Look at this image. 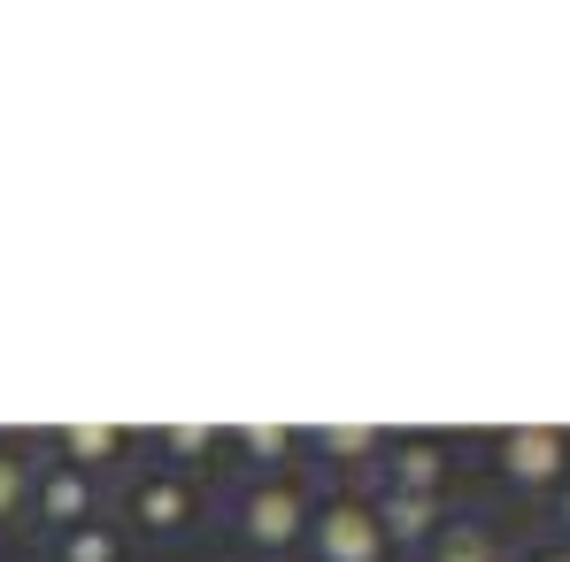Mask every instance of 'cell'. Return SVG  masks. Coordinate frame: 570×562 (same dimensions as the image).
Here are the masks:
<instances>
[{
	"label": "cell",
	"mask_w": 570,
	"mask_h": 562,
	"mask_svg": "<svg viewBox=\"0 0 570 562\" xmlns=\"http://www.w3.org/2000/svg\"><path fill=\"white\" fill-rule=\"evenodd\" d=\"M385 532L371 501H324L316 509V562H379Z\"/></svg>",
	"instance_id": "6da1fadb"
},
{
	"label": "cell",
	"mask_w": 570,
	"mask_h": 562,
	"mask_svg": "<svg viewBox=\"0 0 570 562\" xmlns=\"http://www.w3.org/2000/svg\"><path fill=\"white\" fill-rule=\"evenodd\" d=\"M301 524H308V501H301L293 485H247V501H239V532H247L255 548H293Z\"/></svg>",
	"instance_id": "7a4b0ae2"
},
{
	"label": "cell",
	"mask_w": 570,
	"mask_h": 562,
	"mask_svg": "<svg viewBox=\"0 0 570 562\" xmlns=\"http://www.w3.org/2000/svg\"><path fill=\"white\" fill-rule=\"evenodd\" d=\"M563 463H570L563 432H509L501 440V470L517 485H563Z\"/></svg>",
	"instance_id": "3957f363"
},
{
	"label": "cell",
	"mask_w": 570,
	"mask_h": 562,
	"mask_svg": "<svg viewBox=\"0 0 570 562\" xmlns=\"http://www.w3.org/2000/svg\"><path fill=\"white\" fill-rule=\"evenodd\" d=\"M424 562H509V548L485 516H440V532L424 540Z\"/></svg>",
	"instance_id": "277c9868"
},
{
	"label": "cell",
	"mask_w": 570,
	"mask_h": 562,
	"mask_svg": "<svg viewBox=\"0 0 570 562\" xmlns=\"http://www.w3.org/2000/svg\"><path fill=\"white\" fill-rule=\"evenodd\" d=\"M371 509H379L385 548H424L440 532V501H424V493H379Z\"/></svg>",
	"instance_id": "5b68a950"
},
{
	"label": "cell",
	"mask_w": 570,
	"mask_h": 562,
	"mask_svg": "<svg viewBox=\"0 0 570 562\" xmlns=\"http://www.w3.org/2000/svg\"><path fill=\"white\" fill-rule=\"evenodd\" d=\"M440 470H448V455L432 447V440H401L393 455H385V493H440Z\"/></svg>",
	"instance_id": "8992f818"
},
{
	"label": "cell",
	"mask_w": 570,
	"mask_h": 562,
	"mask_svg": "<svg viewBox=\"0 0 570 562\" xmlns=\"http://www.w3.org/2000/svg\"><path fill=\"white\" fill-rule=\"evenodd\" d=\"M131 516L147 524V532H178L193 516V485L178 477H147V485H131Z\"/></svg>",
	"instance_id": "52a82bcc"
},
{
	"label": "cell",
	"mask_w": 570,
	"mask_h": 562,
	"mask_svg": "<svg viewBox=\"0 0 570 562\" xmlns=\"http://www.w3.org/2000/svg\"><path fill=\"white\" fill-rule=\"evenodd\" d=\"M39 501H47V516H55V524H78V516L94 509V485H86L78 470H55V477L39 485Z\"/></svg>",
	"instance_id": "ba28073f"
},
{
	"label": "cell",
	"mask_w": 570,
	"mask_h": 562,
	"mask_svg": "<svg viewBox=\"0 0 570 562\" xmlns=\"http://www.w3.org/2000/svg\"><path fill=\"white\" fill-rule=\"evenodd\" d=\"M55 562H116V532H100V524H78V532L55 548Z\"/></svg>",
	"instance_id": "9c48e42d"
},
{
	"label": "cell",
	"mask_w": 570,
	"mask_h": 562,
	"mask_svg": "<svg viewBox=\"0 0 570 562\" xmlns=\"http://www.w3.org/2000/svg\"><path fill=\"white\" fill-rule=\"evenodd\" d=\"M16 501H23V470H16V463H8V455H0V516H8Z\"/></svg>",
	"instance_id": "30bf717a"
},
{
	"label": "cell",
	"mask_w": 570,
	"mask_h": 562,
	"mask_svg": "<svg viewBox=\"0 0 570 562\" xmlns=\"http://www.w3.org/2000/svg\"><path fill=\"white\" fill-rule=\"evenodd\" d=\"M70 447H78V455H108V447H116V432H78Z\"/></svg>",
	"instance_id": "8fae6325"
},
{
	"label": "cell",
	"mask_w": 570,
	"mask_h": 562,
	"mask_svg": "<svg viewBox=\"0 0 570 562\" xmlns=\"http://www.w3.org/2000/svg\"><path fill=\"white\" fill-rule=\"evenodd\" d=\"M556 524H563V540H570V477L556 485Z\"/></svg>",
	"instance_id": "7c38bea8"
},
{
	"label": "cell",
	"mask_w": 570,
	"mask_h": 562,
	"mask_svg": "<svg viewBox=\"0 0 570 562\" xmlns=\"http://www.w3.org/2000/svg\"><path fill=\"white\" fill-rule=\"evenodd\" d=\"M524 562H570V540H563V548H532Z\"/></svg>",
	"instance_id": "4fadbf2b"
}]
</instances>
